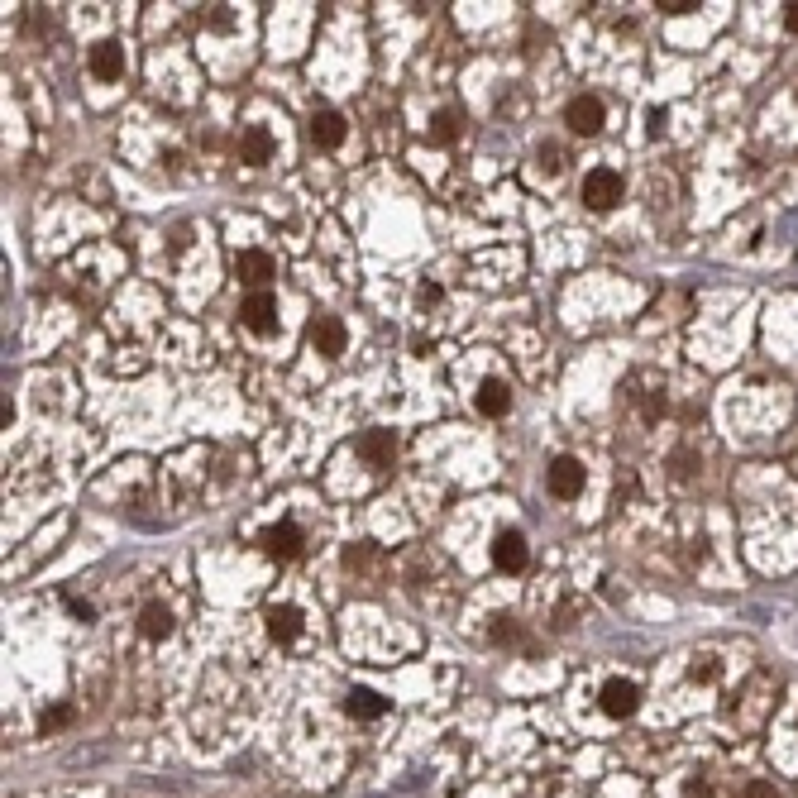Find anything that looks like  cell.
<instances>
[{
  "instance_id": "7",
  "label": "cell",
  "mask_w": 798,
  "mask_h": 798,
  "mask_svg": "<svg viewBox=\"0 0 798 798\" xmlns=\"http://www.w3.org/2000/svg\"><path fill=\"white\" fill-rule=\"evenodd\" d=\"M598 703H603L607 717H631V712L641 708V689H636L631 679H607L603 693H598Z\"/></svg>"
},
{
  "instance_id": "15",
  "label": "cell",
  "mask_w": 798,
  "mask_h": 798,
  "mask_svg": "<svg viewBox=\"0 0 798 798\" xmlns=\"http://www.w3.org/2000/svg\"><path fill=\"white\" fill-rule=\"evenodd\" d=\"M512 407V388L502 383V378H483V388H478V411L483 416H507Z\"/></svg>"
},
{
  "instance_id": "20",
  "label": "cell",
  "mask_w": 798,
  "mask_h": 798,
  "mask_svg": "<svg viewBox=\"0 0 798 798\" xmlns=\"http://www.w3.org/2000/svg\"><path fill=\"white\" fill-rule=\"evenodd\" d=\"M67 722H72V712L53 708V712H44V722H39V727H44V732H58V727H67Z\"/></svg>"
},
{
  "instance_id": "8",
  "label": "cell",
  "mask_w": 798,
  "mask_h": 798,
  "mask_svg": "<svg viewBox=\"0 0 798 798\" xmlns=\"http://www.w3.org/2000/svg\"><path fill=\"white\" fill-rule=\"evenodd\" d=\"M91 77L96 82H120L125 77V48L115 44V39H101V44L91 48Z\"/></svg>"
},
{
  "instance_id": "12",
  "label": "cell",
  "mask_w": 798,
  "mask_h": 798,
  "mask_svg": "<svg viewBox=\"0 0 798 798\" xmlns=\"http://www.w3.org/2000/svg\"><path fill=\"white\" fill-rule=\"evenodd\" d=\"M239 163H249V168L273 163V134L263 130V125H249V130L239 134Z\"/></svg>"
},
{
  "instance_id": "24",
  "label": "cell",
  "mask_w": 798,
  "mask_h": 798,
  "mask_svg": "<svg viewBox=\"0 0 798 798\" xmlns=\"http://www.w3.org/2000/svg\"><path fill=\"white\" fill-rule=\"evenodd\" d=\"M67 612H72V617H82V622H96V607L82 603V598H67Z\"/></svg>"
},
{
  "instance_id": "27",
  "label": "cell",
  "mask_w": 798,
  "mask_h": 798,
  "mask_svg": "<svg viewBox=\"0 0 798 798\" xmlns=\"http://www.w3.org/2000/svg\"><path fill=\"white\" fill-rule=\"evenodd\" d=\"M440 297H445V292H440V287H435V282H426V287H421V292H416V302H421V306H435V302H440Z\"/></svg>"
},
{
  "instance_id": "3",
  "label": "cell",
  "mask_w": 798,
  "mask_h": 798,
  "mask_svg": "<svg viewBox=\"0 0 798 798\" xmlns=\"http://www.w3.org/2000/svg\"><path fill=\"white\" fill-rule=\"evenodd\" d=\"M259 545L263 550H268V555H273V560H297V555H302V526H292V521H278V526H268V531H263L259 536Z\"/></svg>"
},
{
  "instance_id": "2",
  "label": "cell",
  "mask_w": 798,
  "mask_h": 798,
  "mask_svg": "<svg viewBox=\"0 0 798 798\" xmlns=\"http://www.w3.org/2000/svg\"><path fill=\"white\" fill-rule=\"evenodd\" d=\"M239 321L244 330H254V335H273L278 330V297L263 287V292H249L244 302H239Z\"/></svg>"
},
{
  "instance_id": "13",
  "label": "cell",
  "mask_w": 798,
  "mask_h": 798,
  "mask_svg": "<svg viewBox=\"0 0 798 798\" xmlns=\"http://www.w3.org/2000/svg\"><path fill=\"white\" fill-rule=\"evenodd\" d=\"M235 278H244L254 292H263V282L273 278V259H268L263 249H244L235 259Z\"/></svg>"
},
{
  "instance_id": "9",
  "label": "cell",
  "mask_w": 798,
  "mask_h": 798,
  "mask_svg": "<svg viewBox=\"0 0 798 798\" xmlns=\"http://www.w3.org/2000/svg\"><path fill=\"white\" fill-rule=\"evenodd\" d=\"M526 536L521 531H497V540H493V564L497 569H507V574H521L526 569Z\"/></svg>"
},
{
  "instance_id": "16",
  "label": "cell",
  "mask_w": 798,
  "mask_h": 798,
  "mask_svg": "<svg viewBox=\"0 0 798 798\" xmlns=\"http://www.w3.org/2000/svg\"><path fill=\"white\" fill-rule=\"evenodd\" d=\"M268 636L273 641H297V631H302V612L297 607H268Z\"/></svg>"
},
{
  "instance_id": "21",
  "label": "cell",
  "mask_w": 798,
  "mask_h": 798,
  "mask_svg": "<svg viewBox=\"0 0 798 798\" xmlns=\"http://www.w3.org/2000/svg\"><path fill=\"white\" fill-rule=\"evenodd\" d=\"M741 798H779V794H775V784H765V779H751V784L741 789Z\"/></svg>"
},
{
  "instance_id": "26",
  "label": "cell",
  "mask_w": 798,
  "mask_h": 798,
  "mask_svg": "<svg viewBox=\"0 0 798 798\" xmlns=\"http://www.w3.org/2000/svg\"><path fill=\"white\" fill-rule=\"evenodd\" d=\"M674 474H679V478H693V454H689V450L674 454Z\"/></svg>"
},
{
  "instance_id": "17",
  "label": "cell",
  "mask_w": 798,
  "mask_h": 798,
  "mask_svg": "<svg viewBox=\"0 0 798 798\" xmlns=\"http://www.w3.org/2000/svg\"><path fill=\"white\" fill-rule=\"evenodd\" d=\"M139 631L149 636V641H163V636H173V612L163 603H149L139 612Z\"/></svg>"
},
{
  "instance_id": "4",
  "label": "cell",
  "mask_w": 798,
  "mask_h": 798,
  "mask_svg": "<svg viewBox=\"0 0 798 798\" xmlns=\"http://www.w3.org/2000/svg\"><path fill=\"white\" fill-rule=\"evenodd\" d=\"M545 483H550V493L560 497V502H569V497H579V493H583V464L574 459V454H560V459L550 464Z\"/></svg>"
},
{
  "instance_id": "11",
  "label": "cell",
  "mask_w": 798,
  "mask_h": 798,
  "mask_svg": "<svg viewBox=\"0 0 798 798\" xmlns=\"http://www.w3.org/2000/svg\"><path fill=\"white\" fill-rule=\"evenodd\" d=\"M311 144L316 149H340L345 144V115L340 110H316L311 115Z\"/></svg>"
},
{
  "instance_id": "18",
  "label": "cell",
  "mask_w": 798,
  "mask_h": 798,
  "mask_svg": "<svg viewBox=\"0 0 798 798\" xmlns=\"http://www.w3.org/2000/svg\"><path fill=\"white\" fill-rule=\"evenodd\" d=\"M459 130H464L459 110H435V115H431V144H454Z\"/></svg>"
},
{
  "instance_id": "10",
  "label": "cell",
  "mask_w": 798,
  "mask_h": 798,
  "mask_svg": "<svg viewBox=\"0 0 798 798\" xmlns=\"http://www.w3.org/2000/svg\"><path fill=\"white\" fill-rule=\"evenodd\" d=\"M359 459H364L368 469H392V459H397V435L368 431L364 440H359Z\"/></svg>"
},
{
  "instance_id": "5",
  "label": "cell",
  "mask_w": 798,
  "mask_h": 798,
  "mask_svg": "<svg viewBox=\"0 0 798 798\" xmlns=\"http://www.w3.org/2000/svg\"><path fill=\"white\" fill-rule=\"evenodd\" d=\"M311 345H316V354H325V359H340L349 345V330L340 316H316L311 321Z\"/></svg>"
},
{
  "instance_id": "19",
  "label": "cell",
  "mask_w": 798,
  "mask_h": 798,
  "mask_svg": "<svg viewBox=\"0 0 798 798\" xmlns=\"http://www.w3.org/2000/svg\"><path fill=\"white\" fill-rule=\"evenodd\" d=\"M689 679H693V684H712V679H717V660H712V655L693 660V665H689Z\"/></svg>"
},
{
  "instance_id": "14",
  "label": "cell",
  "mask_w": 798,
  "mask_h": 798,
  "mask_svg": "<svg viewBox=\"0 0 798 798\" xmlns=\"http://www.w3.org/2000/svg\"><path fill=\"white\" fill-rule=\"evenodd\" d=\"M345 712L349 717H359V722H373V717H383L388 712V698L373 689H349L345 693Z\"/></svg>"
},
{
  "instance_id": "6",
  "label": "cell",
  "mask_w": 798,
  "mask_h": 798,
  "mask_svg": "<svg viewBox=\"0 0 798 798\" xmlns=\"http://www.w3.org/2000/svg\"><path fill=\"white\" fill-rule=\"evenodd\" d=\"M564 125L574 134H583V139L598 134L603 130V101H598V96H574V101L564 106Z\"/></svg>"
},
{
  "instance_id": "1",
  "label": "cell",
  "mask_w": 798,
  "mask_h": 798,
  "mask_svg": "<svg viewBox=\"0 0 798 798\" xmlns=\"http://www.w3.org/2000/svg\"><path fill=\"white\" fill-rule=\"evenodd\" d=\"M622 192H626V182L617 168H593V173L583 177V206L588 211H612L622 201Z\"/></svg>"
},
{
  "instance_id": "25",
  "label": "cell",
  "mask_w": 798,
  "mask_h": 798,
  "mask_svg": "<svg viewBox=\"0 0 798 798\" xmlns=\"http://www.w3.org/2000/svg\"><path fill=\"white\" fill-rule=\"evenodd\" d=\"M540 168H545V173H560V149H555V144L540 149Z\"/></svg>"
},
{
  "instance_id": "22",
  "label": "cell",
  "mask_w": 798,
  "mask_h": 798,
  "mask_svg": "<svg viewBox=\"0 0 798 798\" xmlns=\"http://www.w3.org/2000/svg\"><path fill=\"white\" fill-rule=\"evenodd\" d=\"M655 10H665V15H689V10H698V0H660Z\"/></svg>"
},
{
  "instance_id": "28",
  "label": "cell",
  "mask_w": 798,
  "mask_h": 798,
  "mask_svg": "<svg viewBox=\"0 0 798 798\" xmlns=\"http://www.w3.org/2000/svg\"><path fill=\"white\" fill-rule=\"evenodd\" d=\"M784 24H789V34H798V0L794 5H784Z\"/></svg>"
},
{
  "instance_id": "23",
  "label": "cell",
  "mask_w": 798,
  "mask_h": 798,
  "mask_svg": "<svg viewBox=\"0 0 798 798\" xmlns=\"http://www.w3.org/2000/svg\"><path fill=\"white\" fill-rule=\"evenodd\" d=\"M684 798H712V784H708L703 775L689 779V784H684Z\"/></svg>"
}]
</instances>
